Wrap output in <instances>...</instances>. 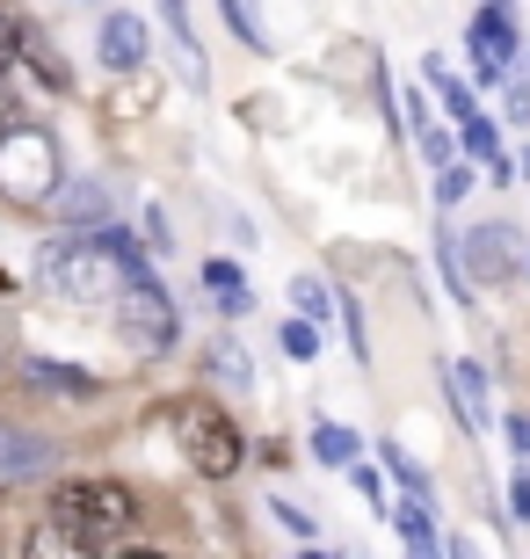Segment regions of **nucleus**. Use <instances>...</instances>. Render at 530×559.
<instances>
[{
  "label": "nucleus",
  "mask_w": 530,
  "mask_h": 559,
  "mask_svg": "<svg viewBox=\"0 0 530 559\" xmlns=\"http://www.w3.org/2000/svg\"><path fill=\"white\" fill-rule=\"evenodd\" d=\"M509 117H516V124L530 117V87H523V81H509Z\"/></svg>",
  "instance_id": "29"
},
{
  "label": "nucleus",
  "mask_w": 530,
  "mask_h": 559,
  "mask_svg": "<svg viewBox=\"0 0 530 559\" xmlns=\"http://www.w3.org/2000/svg\"><path fill=\"white\" fill-rule=\"evenodd\" d=\"M161 15H167V29H175V44H182V51H197V37H189V8H182V0H161Z\"/></svg>",
  "instance_id": "25"
},
{
  "label": "nucleus",
  "mask_w": 530,
  "mask_h": 559,
  "mask_svg": "<svg viewBox=\"0 0 530 559\" xmlns=\"http://www.w3.org/2000/svg\"><path fill=\"white\" fill-rule=\"evenodd\" d=\"M509 509H516V523H530V473H516V487H509Z\"/></svg>",
  "instance_id": "28"
},
{
  "label": "nucleus",
  "mask_w": 530,
  "mask_h": 559,
  "mask_svg": "<svg viewBox=\"0 0 530 559\" xmlns=\"http://www.w3.org/2000/svg\"><path fill=\"white\" fill-rule=\"evenodd\" d=\"M139 276H145V262L123 248L117 233H73V240L37 248V284L59 290L66 306H117Z\"/></svg>",
  "instance_id": "1"
},
{
  "label": "nucleus",
  "mask_w": 530,
  "mask_h": 559,
  "mask_svg": "<svg viewBox=\"0 0 530 559\" xmlns=\"http://www.w3.org/2000/svg\"><path fill=\"white\" fill-rule=\"evenodd\" d=\"M291 298H298V312H306V320H327V312H334V290H327L320 276H298V284H291Z\"/></svg>",
  "instance_id": "18"
},
{
  "label": "nucleus",
  "mask_w": 530,
  "mask_h": 559,
  "mask_svg": "<svg viewBox=\"0 0 530 559\" xmlns=\"http://www.w3.org/2000/svg\"><path fill=\"white\" fill-rule=\"evenodd\" d=\"M516 59V22L502 0H487L480 15H472V66H480V81H502Z\"/></svg>",
  "instance_id": "6"
},
{
  "label": "nucleus",
  "mask_w": 530,
  "mask_h": 559,
  "mask_svg": "<svg viewBox=\"0 0 530 559\" xmlns=\"http://www.w3.org/2000/svg\"><path fill=\"white\" fill-rule=\"evenodd\" d=\"M444 385L458 393V421L466 429H487V378L472 371V364H444Z\"/></svg>",
  "instance_id": "11"
},
{
  "label": "nucleus",
  "mask_w": 530,
  "mask_h": 559,
  "mask_svg": "<svg viewBox=\"0 0 530 559\" xmlns=\"http://www.w3.org/2000/svg\"><path fill=\"white\" fill-rule=\"evenodd\" d=\"M458 248H466V270L480 276V284H502V276L516 270V240H509V226H472Z\"/></svg>",
  "instance_id": "7"
},
{
  "label": "nucleus",
  "mask_w": 530,
  "mask_h": 559,
  "mask_svg": "<svg viewBox=\"0 0 530 559\" xmlns=\"http://www.w3.org/2000/svg\"><path fill=\"white\" fill-rule=\"evenodd\" d=\"M22 378H30V385H44V393H73V400H87V393H95V378L66 371V364H37V356L22 364Z\"/></svg>",
  "instance_id": "15"
},
{
  "label": "nucleus",
  "mask_w": 530,
  "mask_h": 559,
  "mask_svg": "<svg viewBox=\"0 0 530 559\" xmlns=\"http://www.w3.org/2000/svg\"><path fill=\"white\" fill-rule=\"evenodd\" d=\"M392 523H400V538H408L414 552H436V545H444L436 538V516H428V495H408L400 509H392Z\"/></svg>",
  "instance_id": "13"
},
{
  "label": "nucleus",
  "mask_w": 530,
  "mask_h": 559,
  "mask_svg": "<svg viewBox=\"0 0 530 559\" xmlns=\"http://www.w3.org/2000/svg\"><path fill=\"white\" fill-rule=\"evenodd\" d=\"M414 139H422V153H428V160H436V167L450 160V139H444V131H436V124H422V131H414Z\"/></svg>",
  "instance_id": "27"
},
{
  "label": "nucleus",
  "mask_w": 530,
  "mask_h": 559,
  "mask_svg": "<svg viewBox=\"0 0 530 559\" xmlns=\"http://www.w3.org/2000/svg\"><path fill=\"white\" fill-rule=\"evenodd\" d=\"M466 189H472V167L466 160H444V167H436V204H458V197H466Z\"/></svg>",
  "instance_id": "19"
},
{
  "label": "nucleus",
  "mask_w": 530,
  "mask_h": 559,
  "mask_svg": "<svg viewBox=\"0 0 530 559\" xmlns=\"http://www.w3.org/2000/svg\"><path fill=\"white\" fill-rule=\"evenodd\" d=\"M509 443H516V451H523V457H530V421H523V415H516V421H509Z\"/></svg>",
  "instance_id": "30"
},
{
  "label": "nucleus",
  "mask_w": 530,
  "mask_h": 559,
  "mask_svg": "<svg viewBox=\"0 0 530 559\" xmlns=\"http://www.w3.org/2000/svg\"><path fill=\"white\" fill-rule=\"evenodd\" d=\"M103 66L109 73H139L145 66V22L139 15H103Z\"/></svg>",
  "instance_id": "9"
},
{
  "label": "nucleus",
  "mask_w": 530,
  "mask_h": 559,
  "mask_svg": "<svg viewBox=\"0 0 530 559\" xmlns=\"http://www.w3.org/2000/svg\"><path fill=\"white\" fill-rule=\"evenodd\" d=\"M51 523H59L81 552H109V545H123V531L139 523V501H131L123 479H59V487H51Z\"/></svg>",
  "instance_id": "2"
},
{
  "label": "nucleus",
  "mask_w": 530,
  "mask_h": 559,
  "mask_svg": "<svg viewBox=\"0 0 530 559\" xmlns=\"http://www.w3.org/2000/svg\"><path fill=\"white\" fill-rule=\"evenodd\" d=\"M204 371L219 378V385H233V393H247V356H240V342H233V334H219V342H211Z\"/></svg>",
  "instance_id": "16"
},
{
  "label": "nucleus",
  "mask_w": 530,
  "mask_h": 559,
  "mask_svg": "<svg viewBox=\"0 0 530 559\" xmlns=\"http://www.w3.org/2000/svg\"><path fill=\"white\" fill-rule=\"evenodd\" d=\"M313 457H320V465H356L364 443H356V429H342V421H320V429H313Z\"/></svg>",
  "instance_id": "14"
},
{
  "label": "nucleus",
  "mask_w": 530,
  "mask_h": 559,
  "mask_svg": "<svg viewBox=\"0 0 530 559\" xmlns=\"http://www.w3.org/2000/svg\"><path fill=\"white\" fill-rule=\"evenodd\" d=\"M167 429H175L182 457L204 479H233V473H240L247 436H240V421L225 415V407H211V400H167Z\"/></svg>",
  "instance_id": "4"
},
{
  "label": "nucleus",
  "mask_w": 530,
  "mask_h": 559,
  "mask_svg": "<svg viewBox=\"0 0 530 559\" xmlns=\"http://www.w3.org/2000/svg\"><path fill=\"white\" fill-rule=\"evenodd\" d=\"M276 523H284L291 538H306V545H313V538H320V523H313V516H306V509H284V501H276Z\"/></svg>",
  "instance_id": "24"
},
{
  "label": "nucleus",
  "mask_w": 530,
  "mask_h": 559,
  "mask_svg": "<svg viewBox=\"0 0 530 559\" xmlns=\"http://www.w3.org/2000/svg\"><path fill=\"white\" fill-rule=\"evenodd\" d=\"M117 328H123V342H131L139 356H167V349H175V334H182V312H175L167 284L139 276V284L117 298Z\"/></svg>",
  "instance_id": "5"
},
{
  "label": "nucleus",
  "mask_w": 530,
  "mask_h": 559,
  "mask_svg": "<svg viewBox=\"0 0 530 559\" xmlns=\"http://www.w3.org/2000/svg\"><path fill=\"white\" fill-rule=\"evenodd\" d=\"M428 81H436V95H444V109L458 117V124H472V117H480V109H472V87H466V81H450V66H444V59H428Z\"/></svg>",
  "instance_id": "17"
},
{
  "label": "nucleus",
  "mask_w": 530,
  "mask_h": 559,
  "mask_svg": "<svg viewBox=\"0 0 530 559\" xmlns=\"http://www.w3.org/2000/svg\"><path fill=\"white\" fill-rule=\"evenodd\" d=\"M466 145L480 153V160H494V153H502V145H494V124H487V117H472V124H466Z\"/></svg>",
  "instance_id": "26"
},
{
  "label": "nucleus",
  "mask_w": 530,
  "mask_h": 559,
  "mask_svg": "<svg viewBox=\"0 0 530 559\" xmlns=\"http://www.w3.org/2000/svg\"><path fill=\"white\" fill-rule=\"evenodd\" d=\"M8 124H15V109H8V103H0V131H8Z\"/></svg>",
  "instance_id": "31"
},
{
  "label": "nucleus",
  "mask_w": 530,
  "mask_h": 559,
  "mask_svg": "<svg viewBox=\"0 0 530 559\" xmlns=\"http://www.w3.org/2000/svg\"><path fill=\"white\" fill-rule=\"evenodd\" d=\"M15 59H30V29H22V22L0 8V73H8Z\"/></svg>",
  "instance_id": "20"
},
{
  "label": "nucleus",
  "mask_w": 530,
  "mask_h": 559,
  "mask_svg": "<svg viewBox=\"0 0 530 559\" xmlns=\"http://www.w3.org/2000/svg\"><path fill=\"white\" fill-rule=\"evenodd\" d=\"M284 356H291V364H313V356H320V334H313V320H291V328H284Z\"/></svg>",
  "instance_id": "21"
},
{
  "label": "nucleus",
  "mask_w": 530,
  "mask_h": 559,
  "mask_svg": "<svg viewBox=\"0 0 530 559\" xmlns=\"http://www.w3.org/2000/svg\"><path fill=\"white\" fill-rule=\"evenodd\" d=\"M44 211H59L66 226H103V218H109V189L103 182H66Z\"/></svg>",
  "instance_id": "10"
},
{
  "label": "nucleus",
  "mask_w": 530,
  "mask_h": 559,
  "mask_svg": "<svg viewBox=\"0 0 530 559\" xmlns=\"http://www.w3.org/2000/svg\"><path fill=\"white\" fill-rule=\"evenodd\" d=\"M66 189V160H59V139L37 124V117H15V124L0 131V197L22 211L51 204Z\"/></svg>",
  "instance_id": "3"
},
{
  "label": "nucleus",
  "mask_w": 530,
  "mask_h": 559,
  "mask_svg": "<svg viewBox=\"0 0 530 559\" xmlns=\"http://www.w3.org/2000/svg\"><path fill=\"white\" fill-rule=\"evenodd\" d=\"M204 290H211V306H219V312H247V276H240V262H219V254H211V262H204Z\"/></svg>",
  "instance_id": "12"
},
{
  "label": "nucleus",
  "mask_w": 530,
  "mask_h": 559,
  "mask_svg": "<svg viewBox=\"0 0 530 559\" xmlns=\"http://www.w3.org/2000/svg\"><path fill=\"white\" fill-rule=\"evenodd\" d=\"M386 465H392V479H400L408 495H428V473H422V465H414L408 451H400V443H386Z\"/></svg>",
  "instance_id": "22"
},
{
  "label": "nucleus",
  "mask_w": 530,
  "mask_h": 559,
  "mask_svg": "<svg viewBox=\"0 0 530 559\" xmlns=\"http://www.w3.org/2000/svg\"><path fill=\"white\" fill-rule=\"evenodd\" d=\"M59 465V451L44 436H22V429H0V479H44Z\"/></svg>",
  "instance_id": "8"
},
{
  "label": "nucleus",
  "mask_w": 530,
  "mask_h": 559,
  "mask_svg": "<svg viewBox=\"0 0 530 559\" xmlns=\"http://www.w3.org/2000/svg\"><path fill=\"white\" fill-rule=\"evenodd\" d=\"M219 8H225V22L240 29V44H255V51H262V22L247 15V0H219Z\"/></svg>",
  "instance_id": "23"
}]
</instances>
